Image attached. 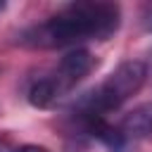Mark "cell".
I'll return each mask as SVG.
<instances>
[{
    "mask_svg": "<svg viewBox=\"0 0 152 152\" xmlns=\"http://www.w3.org/2000/svg\"><path fill=\"white\" fill-rule=\"evenodd\" d=\"M97 66V57L83 48H76L71 52H66L59 64L43 76L40 81H36L28 90V102L38 109H48L52 104H57L64 95H69L86 76H90Z\"/></svg>",
    "mask_w": 152,
    "mask_h": 152,
    "instance_id": "obj_3",
    "label": "cell"
},
{
    "mask_svg": "<svg viewBox=\"0 0 152 152\" xmlns=\"http://www.w3.org/2000/svg\"><path fill=\"white\" fill-rule=\"evenodd\" d=\"M19 145L7 135V133H0V152H17Z\"/></svg>",
    "mask_w": 152,
    "mask_h": 152,
    "instance_id": "obj_4",
    "label": "cell"
},
{
    "mask_svg": "<svg viewBox=\"0 0 152 152\" xmlns=\"http://www.w3.org/2000/svg\"><path fill=\"white\" fill-rule=\"evenodd\" d=\"M2 7H5V5H2V2H0V10H2Z\"/></svg>",
    "mask_w": 152,
    "mask_h": 152,
    "instance_id": "obj_8",
    "label": "cell"
},
{
    "mask_svg": "<svg viewBox=\"0 0 152 152\" xmlns=\"http://www.w3.org/2000/svg\"><path fill=\"white\" fill-rule=\"evenodd\" d=\"M150 128H152V116H150Z\"/></svg>",
    "mask_w": 152,
    "mask_h": 152,
    "instance_id": "obj_7",
    "label": "cell"
},
{
    "mask_svg": "<svg viewBox=\"0 0 152 152\" xmlns=\"http://www.w3.org/2000/svg\"><path fill=\"white\" fill-rule=\"evenodd\" d=\"M140 24H142V28H145V31H150V33H152V2H150V5H145L142 14H140Z\"/></svg>",
    "mask_w": 152,
    "mask_h": 152,
    "instance_id": "obj_5",
    "label": "cell"
},
{
    "mask_svg": "<svg viewBox=\"0 0 152 152\" xmlns=\"http://www.w3.org/2000/svg\"><path fill=\"white\" fill-rule=\"evenodd\" d=\"M121 26V7L102 0H78L31 26L21 43L31 48H66L83 40H107Z\"/></svg>",
    "mask_w": 152,
    "mask_h": 152,
    "instance_id": "obj_1",
    "label": "cell"
},
{
    "mask_svg": "<svg viewBox=\"0 0 152 152\" xmlns=\"http://www.w3.org/2000/svg\"><path fill=\"white\" fill-rule=\"evenodd\" d=\"M145 81H147V64L140 59H126L97 88H93L86 97L78 100L76 112L107 116L109 112H114L124 102H128L145 86Z\"/></svg>",
    "mask_w": 152,
    "mask_h": 152,
    "instance_id": "obj_2",
    "label": "cell"
},
{
    "mask_svg": "<svg viewBox=\"0 0 152 152\" xmlns=\"http://www.w3.org/2000/svg\"><path fill=\"white\" fill-rule=\"evenodd\" d=\"M17 152H50V150L43 147V145H19Z\"/></svg>",
    "mask_w": 152,
    "mask_h": 152,
    "instance_id": "obj_6",
    "label": "cell"
}]
</instances>
